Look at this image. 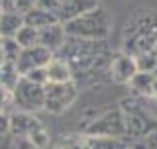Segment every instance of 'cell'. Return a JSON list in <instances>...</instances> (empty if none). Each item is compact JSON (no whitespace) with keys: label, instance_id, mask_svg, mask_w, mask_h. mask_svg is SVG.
Returning a JSON list of instances; mask_svg holds the SVG:
<instances>
[{"label":"cell","instance_id":"obj_16","mask_svg":"<svg viewBox=\"0 0 157 149\" xmlns=\"http://www.w3.org/2000/svg\"><path fill=\"white\" fill-rule=\"evenodd\" d=\"M20 78H22V74L18 71L16 63H4V65H0V86L2 88L14 92V88L18 86Z\"/></svg>","mask_w":157,"mask_h":149},{"label":"cell","instance_id":"obj_14","mask_svg":"<svg viewBox=\"0 0 157 149\" xmlns=\"http://www.w3.org/2000/svg\"><path fill=\"white\" fill-rule=\"evenodd\" d=\"M88 149H132L130 139H122V137H94L86 136Z\"/></svg>","mask_w":157,"mask_h":149},{"label":"cell","instance_id":"obj_24","mask_svg":"<svg viewBox=\"0 0 157 149\" xmlns=\"http://www.w3.org/2000/svg\"><path fill=\"white\" fill-rule=\"evenodd\" d=\"M24 77H26L28 81H32V82L43 84V86L49 82V78H47V67L45 69H36V71H29L28 74H24Z\"/></svg>","mask_w":157,"mask_h":149},{"label":"cell","instance_id":"obj_7","mask_svg":"<svg viewBox=\"0 0 157 149\" xmlns=\"http://www.w3.org/2000/svg\"><path fill=\"white\" fill-rule=\"evenodd\" d=\"M67 39H69V36L65 32V24H61V22L53 24V26H49V28L39 29V45L49 49L53 55H57V53L65 47Z\"/></svg>","mask_w":157,"mask_h":149},{"label":"cell","instance_id":"obj_10","mask_svg":"<svg viewBox=\"0 0 157 149\" xmlns=\"http://www.w3.org/2000/svg\"><path fill=\"white\" fill-rule=\"evenodd\" d=\"M37 126H41V122L37 118H33V114H26V112H12L10 114V136H14V137L28 139V136Z\"/></svg>","mask_w":157,"mask_h":149},{"label":"cell","instance_id":"obj_26","mask_svg":"<svg viewBox=\"0 0 157 149\" xmlns=\"http://www.w3.org/2000/svg\"><path fill=\"white\" fill-rule=\"evenodd\" d=\"M33 8H37V0H18L16 2V12L20 14H28Z\"/></svg>","mask_w":157,"mask_h":149},{"label":"cell","instance_id":"obj_28","mask_svg":"<svg viewBox=\"0 0 157 149\" xmlns=\"http://www.w3.org/2000/svg\"><path fill=\"white\" fill-rule=\"evenodd\" d=\"M6 59H4V51H2V39H0V65H4Z\"/></svg>","mask_w":157,"mask_h":149},{"label":"cell","instance_id":"obj_31","mask_svg":"<svg viewBox=\"0 0 157 149\" xmlns=\"http://www.w3.org/2000/svg\"><path fill=\"white\" fill-rule=\"evenodd\" d=\"M153 53H155V55H157V45H155V49H153Z\"/></svg>","mask_w":157,"mask_h":149},{"label":"cell","instance_id":"obj_30","mask_svg":"<svg viewBox=\"0 0 157 149\" xmlns=\"http://www.w3.org/2000/svg\"><path fill=\"white\" fill-rule=\"evenodd\" d=\"M153 77H155V78H157V67H155V71H153Z\"/></svg>","mask_w":157,"mask_h":149},{"label":"cell","instance_id":"obj_27","mask_svg":"<svg viewBox=\"0 0 157 149\" xmlns=\"http://www.w3.org/2000/svg\"><path fill=\"white\" fill-rule=\"evenodd\" d=\"M16 2L18 0H0L2 12H16Z\"/></svg>","mask_w":157,"mask_h":149},{"label":"cell","instance_id":"obj_6","mask_svg":"<svg viewBox=\"0 0 157 149\" xmlns=\"http://www.w3.org/2000/svg\"><path fill=\"white\" fill-rule=\"evenodd\" d=\"M53 53L49 49L41 47V45H36V47H29V49H24L22 55L18 57L16 61V67L20 74H28L29 71H36V69H45L49 63L53 61Z\"/></svg>","mask_w":157,"mask_h":149},{"label":"cell","instance_id":"obj_20","mask_svg":"<svg viewBox=\"0 0 157 149\" xmlns=\"http://www.w3.org/2000/svg\"><path fill=\"white\" fill-rule=\"evenodd\" d=\"M28 143L32 147H36V149H45L49 145V136H47V132L43 130V126H37L36 130L29 133V136H28Z\"/></svg>","mask_w":157,"mask_h":149},{"label":"cell","instance_id":"obj_33","mask_svg":"<svg viewBox=\"0 0 157 149\" xmlns=\"http://www.w3.org/2000/svg\"><path fill=\"white\" fill-rule=\"evenodd\" d=\"M61 2H65V0H61Z\"/></svg>","mask_w":157,"mask_h":149},{"label":"cell","instance_id":"obj_8","mask_svg":"<svg viewBox=\"0 0 157 149\" xmlns=\"http://www.w3.org/2000/svg\"><path fill=\"white\" fill-rule=\"evenodd\" d=\"M96 8H98V0H65L57 12V20L61 24H69Z\"/></svg>","mask_w":157,"mask_h":149},{"label":"cell","instance_id":"obj_25","mask_svg":"<svg viewBox=\"0 0 157 149\" xmlns=\"http://www.w3.org/2000/svg\"><path fill=\"white\" fill-rule=\"evenodd\" d=\"M61 4H63L61 0H37V8L45 10V12H51L55 16H57L59 8H61Z\"/></svg>","mask_w":157,"mask_h":149},{"label":"cell","instance_id":"obj_1","mask_svg":"<svg viewBox=\"0 0 157 149\" xmlns=\"http://www.w3.org/2000/svg\"><path fill=\"white\" fill-rule=\"evenodd\" d=\"M65 32L69 37L85 39V41H100L110 32V18L98 6L96 10L85 14V16L65 24Z\"/></svg>","mask_w":157,"mask_h":149},{"label":"cell","instance_id":"obj_23","mask_svg":"<svg viewBox=\"0 0 157 149\" xmlns=\"http://www.w3.org/2000/svg\"><path fill=\"white\" fill-rule=\"evenodd\" d=\"M59 147L61 149H88V143H86V137L71 136V137H67Z\"/></svg>","mask_w":157,"mask_h":149},{"label":"cell","instance_id":"obj_9","mask_svg":"<svg viewBox=\"0 0 157 149\" xmlns=\"http://www.w3.org/2000/svg\"><path fill=\"white\" fill-rule=\"evenodd\" d=\"M110 73H112V78H114L116 82H120V84L132 82V78L137 74L136 57L128 55V53H122V55L114 57L112 67H110Z\"/></svg>","mask_w":157,"mask_h":149},{"label":"cell","instance_id":"obj_11","mask_svg":"<svg viewBox=\"0 0 157 149\" xmlns=\"http://www.w3.org/2000/svg\"><path fill=\"white\" fill-rule=\"evenodd\" d=\"M47 78L53 84H65V82H73V69L71 65L61 57H53V61L47 65Z\"/></svg>","mask_w":157,"mask_h":149},{"label":"cell","instance_id":"obj_21","mask_svg":"<svg viewBox=\"0 0 157 149\" xmlns=\"http://www.w3.org/2000/svg\"><path fill=\"white\" fill-rule=\"evenodd\" d=\"M12 112H16V108H14V96H12V92L0 86V114H2V116H10Z\"/></svg>","mask_w":157,"mask_h":149},{"label":"cell","instance_id":"obj_12","mask_svg":"<svg viewBox=\"0 0 157 149\" xmlns=\"http://www.w3.org/2000/svg\"><path fill=\"white\" fill-rule=\"evenodd\" d=\"M26 26L24 14L20 12H2L0 14V37H16L18 32Z\"/></svg>","mask_w":157,"mask_h":149},{"label":"cell","instance_id":"obj_22","mask_svg":"<svg viewBox=\"0 0 157 149\" xmlns=\"http://www.w3.org/2000/svg\"><path fill=\"white\" fill-rule=\"evenodd\" d=\"M132 149H157V132L141 137V139L132 141Z\"/></svg>","mask_w":157,"mask_h":149},{"label":"cell","instance_id":"obj_32","mask_svg":"<svg viewBox=\"0 0 157 149\" xmlns=\"http://www.w3.org/2000/svg\"><path fill=\"white\" fill-rule=\"evenodd\" d=\"M0 14H2V6H0Z\"/></svg>","mask_w":157,"mask_h":149},{"label":"cell","instance_id":"obj_19","mask_svg":"<svg viewBox=\"0 0 157 149\" xmlns=\"http://www.w3.org/2000/svg\"><path fill=\"white\" fill-rule=\"evenodd\" d=\"M136 65H137V71L140 73H153L155 67H157V55L153 51L141 53V55L136 57Z\"/></svg>","mask_w":157,"mask_h":149},{"label":"cell","instance_id":"obj_13","mask_svg":"<svg viewBox=\"0 0 157 149\" xmlns=\"http://www.w3.org/2000/svg\"><path fill=\"white\" fill-rule=\"evenodd\" d=\"M24 22H26V26H29V28L43 29V28H49V26H53V24H57L59 20H57L55 14H51V12H45V10H41V8H33L32 12L24 14Z\"/></svg>","mask_w":157,"mask_h":149},{"label":"cell","instance_id":"obj_15","mask_svg":"<svg viewBox=\"0 0 157 149\" xmlns=\"http://www.w3.org/2000/svg\"><path fill=\"white\" fill-rule=\"evenodd\" d=\"M132 90L136 94H140V96H153V88H155V77L153 73H140L134 78H132L130 82Z\"/></svg>","mask_w":157,"mask_h":149},{"label":"cell","instance_id":"obj_4","mask_svg":"<svg viewBox=\"0 0 157 149\" xmlns=\"http://www.w3.org/2000/svg\"><path fill=\"white\" fill-rule=\"evenodd\" d=\"M86 136L94 137H122L128 139V128L122 110H112L96 118L90 126L86 128ZM132 141V139H130Z\"/></svg>","mask_w":157,"mask_h":149},{"label":"cell","instance_id":"obj_34","mask_svg":"<svg viewBox=\"0 0 157 149\" xmlns=\"http://www.w3.org/2000/svg\"><path fill=\"white\" fill-rule=\"evenodd\" d=\"M57 149H61V147H57Z\"/></svg>","mask_w":157,"mask_h":149},{"label":"cell","instance_id":"obj_29","mask_svg":"<svg viewBox=\"0 0 157 149\" xmlns=\"http://www.w3.org/2000/svg\"><path fill=\"white\" fill-rule=\"evenodd\" d=\"M153 96H157V78H155V88H153Z\"/></svg>","mask_w":157,"mask_h":149},{"label":"cell","instance_id":"obj_3","mask_svg":"<svg viewBox=\"0 0 157 149\" xmlns=\"http://www.w3.org/2000/svg\"><path fill=\"white\" fill-rule=\"evenodd\" d=\"M12 96H14V108H16V112L36 114L41 108H45V86L28 81L26 77L20 78V82L14 88Z\"/></svg>","mask_w":157,"mask_h":149},{"label":"cell","instance_id":"obj_5","mask_svg":"<svg viewBox=\"0 0 157 149\" xmlns=\"http://www.w3.org/2000/svg\"><path fill=\"white\" fill-rule=\"evenodd\" d=\"M75 100H77V86L73 82H65V84L47 82L45 84V108L43 110L51 114H61Z\"/></svg>","mask_w":157,"mask_h":149},{"label":"cell","instance_id":"obj_17","mask_svg":"<svg viewBox=\"0 0 157 149\" xmlns=\"http://www.w3.org/2000/svg\"><path fill=\"white\" fill-rule=\"evenodd\" d=\"M16 41L20 43V47H22V49H29V47L39 45V29L29 28V26H24L18 32Z\"/></svg>","mask_w":157,"mask_h":149},{"label":"cell","instance_id":"obj_2","mask_svg":"<svg viewBox=\"0 0 157 149\" xmlns=\"http://www.w3.org/2000/svg\"><path fill=\"white\" fill-rule=\"evenodd\" d=\"M122 114H124V120H126L128 137H132V141L141 139V137L157 132L155 118L144 106H140L136 100H124L122 102Z\"/></svg>","mask_w":157,"mask_h":149},{"label":"cell","instance_id":"obj_18","mask_svg":"<svg viewBox=\"0 0 157 149\" xmlns=\"http://www.w3.org/2000/svg\"><path fill=\"white\" fill-rule=\"evenodd\" d=\"M0 39H2V37H0ZM2 51H4V59H6V63H16L24 49L20 47V43L16 41V37H6V39H2Z\"/></svg>","mask_w":157,"mask_h":149}]
</instances>
